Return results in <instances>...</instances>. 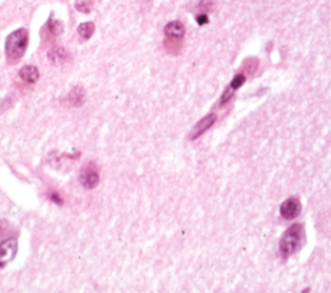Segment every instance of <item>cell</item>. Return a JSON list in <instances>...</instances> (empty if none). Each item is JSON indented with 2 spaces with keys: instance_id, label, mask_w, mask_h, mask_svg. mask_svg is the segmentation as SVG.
Returning <instances> with one entry per match:
<instances>
[{
  "instance_id": "obj_1",
  "label": "cell",
  "mask_w": 331,
  "mask_h": 293,
  "mask_svg": "<svg viewBox=\"0 0 331 293\" xmlns=\"http://www.w3.org/2000/svg\"><path fill=\"white\" fill-rule=\"evenodd\" d=\"M29 44V33L26 29H19L9 34L5 40V53L8 59L19 61L23 57Z\"/></svg>"
},
{
  "instance_id": "obj_2",
  "label": "cell",
  "mask_w": 331,
  "mask_h": 293,
  "mask_svg": "<svg viewBox=\"0 0 331 293\" xmlns=\"http://www.w3.org/2000/svg\"><path fill=\"white\" fill-rule=\"evenodd\" d=\"M303 226L300 224L291 225L284 233L280 240V251L285 257L292 256L302 247L303 240Z\"/></svg>"
},
{
  "instance_id": "obj_3",
  "label": "cell",
  "mask_w": 331,
  "mask_h": 293,
  "mask_svg": "<svg viewBox=\"0 0 331 293\" xmlns=\"http://www.w3.org/2000/svg\"><path fill=\"white\" fill-rule=\"evenodd\" d=\"M81 182L85 189H95L100 182V173L97 165L89 161L83 167L81 172Z\"/></svg>"
},
{
  "instance_id": "obj_4",
  "label": "cell",
  "mask_w": 331,
  "mask_h": 293,
  "mask_svg": "<svg viewBox=\"0 0 331 293\" xmlns=\"http://www.w3.org/2000/svg\"><path fill=\"white\" fill-rule=\"evenodd\" d=\"M302 211V204L300 200L296 196L286 199L282 204H281L280 212L281 216L284 217L285 220H294L299 216V213Z\"/></svg>"
},
{
  "instance_id": "obj_5",
  "label": "cell",
  "mask_w": 331,
  "mask_h": 293,
  "mask_svg": "<svg viewBox=\"0 0 331 293\" xmlns=\"http://www.w3.org/2000/svg\"><path fill=\"white\" fill-rule=\"evenodd\" d=\"M17 253V242L15 239H8L0 243V268H4L8 262L15 258Z\"/></svg>"
},
{
  "instance_id": "obj_6",
  "label": "cell",
  "mask_w": 331,
  "mask_h": 293,
  "mask_svg": "<svg viewBox=\"0 0 331 293\" xmlns=\"http://www.w3.org/2000/svg\"><path fill=\"white\" fill-rule=\"evenodd\" d=\"M216 119H217L216 114H208V115H206L205 117H202V119H201V120L195 124L193 131H191V135H190L191 141L199 138L203 133L206 132V131H208V129H210L211 127L215 124Z\"/></svg>"
},
{
  "instance_id": "obj_7",
  "label": "cell",
  "mask_w": 331,
  "mask_h": 293,
  "mask_svg": "<svg viewBox=\"0 0 331 293\" xmlns=\"http://www.w3.org/2000/svg\"><path fill=\"white\" fill-rule=\"evenodd\" d=\"M165 34L168 40H181L185 35V26L180 21H172L166 25Z\"/></svg>"
},
{
  "instance_id": "obj_8",
  "label": "cell",
  "mask_w": 331,
  "mask_h": 293,
  "mask_svg": "<svg viewBox=\"0 0 331 293\" xmlns=\"http://www.w3.org/2000/svg\"><path fill=\"white\" fill-rule=\"evenodd\" d=\"M245 81H246V75H245L243 73H239L238 75H236V77L233 78L232 83L229 84L228 88L225 89L224 95L221 96L220 105H225V103L228 102L229 99L232 98V96L234 95V92H236L238 88H241Z\"/></svg>"
},
{
  "instance_id": "obj_9",
  "label": "cell",
  "mask_w": 331,
  "mask_h": 293,
  "mask_svg": "<svg viewBox=\"0 0 331 293\" xmlns=\"http://www.w3.org/2000/svg\"><path fill=\"white\" fill-rule=\"evenodd\" d=\"M20 78L22 79L26 83H35V81L39 79V70L37 69L33 65H29V66H25L20 70Z\"/></svg>"
},
{
  "instance_id": "obj_10",
  "label": "cell",
  "mask_w": 331,
  "mask_h": 293,
  "mask_svg": "<svg viewBox=\"0 0 331 293\" xmlns=\"http://www.w3.org/2000/svg\"><path fill=\"white\" fill-rule=\"evenodd\" d=\"M84 98L85 92L82 87H75V88L69 93V96H67V101H69V103H70L71 106L75 107L82 106V105L84 103Z\"/></svg>"
},
{
  "instance_id": "obj_11",
  "label": "cell",
  "mask_w": 331,
  "mask_h": 293,
  "mask_svg": "<svg viewBox=\"0 0 331 293\" xmlns=\"http://www.w3.org/2000/svg\"><path fill=\"white\" fill-rule=\"evenodd\" d=\"M48 59L52 63L55 65H59V63L65 62L67 59V52L63 49V48H55L52 51L48 52Z\"/></svg>"
},
{
  "instance_id": "obj_12",
  "label": "cell",
  "mask_w": 331,
  "mask_h": 293,
  "mask_svg": "<svg viewBox=\"0 0 331 293\" xmlns=\"http://www.w3.org/2000/svg\"><path fill=\"white\" fill-rule=\"evenodd\" d=\"M93 33H95V25L92 22H84L81 23L79 27H78V34L82 39L84 40H88L89 38L92 37Z\"/></svg>"
},
{
  "instance_id": "obj_13",
  "label": "cell",
  "mask_w": 331,
  "mask_h": 293,
  "mask_svg": "<svg viewBox=\"0 0 331 293\" xmlns=\"http://www.w3.org/2000/svg\"><path fill=\"white\" fill-rule=\"evenodd\" d=\"M48 30L51 31L53 35H60L63 31V25L59 20H49L48 21Z\"/></svg>"
},
{
  "instance_id": "obj_14",
  "label": "cell",
  "mask_w": 331,
  "mask_h": 293,
  "mask_svg": "<svg viewBox=\"0 0 331 293\" xmlns=\"http://www.w3.org/2000/svg\"><path fill=\"white\" fill-rule=\"evenodd\" d=\"M75 8H77L78 11L83 12V13H88L91 12V4H88L87 0H81V1H78L75 4Z\"/></svg>"
},
{
  "instance_id": "obj_15",
  "label": "cell",
  "mask_w": 331,
  "mask_h": 293,
  "mask_svg": "<svg viewBox=\"0 0 331 293\" xmlns=\"http://www.w3.org/2000/svg\"><path fill=\"white\" fill-rule=\"evenodd\" d=\"M197 22H198V25H205V23L208 22V17H207V15L197 16Z\"/></svg>"
},
{
  "instance_id": "obj_16",
  "label": "cell",
  "mask_w": 331,
  "mask_h": 293,
  "mask_svg": "<svg viewBox=\"0 0 331 293\" xmlns=\"http://www.w3.org/2000/svg\"><path fill=\"white\" fill-rule=\"evenodd\" d=\"M51 199L53 200L55 203H59V204H62V199H61V196H60L59 193H52L51 194Z\"/></svg>"
}]
</instances>
